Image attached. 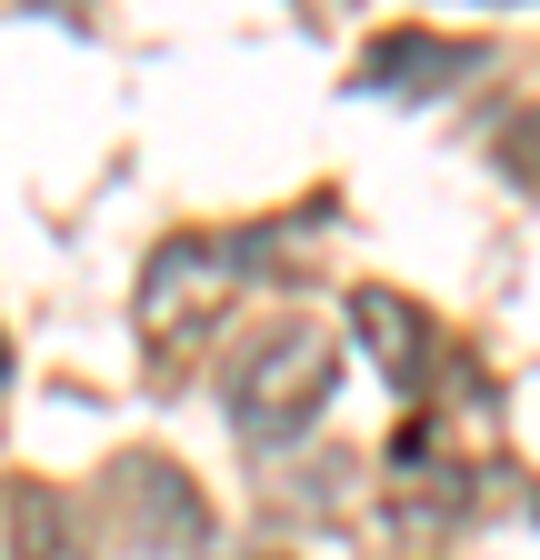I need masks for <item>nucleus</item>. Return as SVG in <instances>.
<instances>
[{
    "mask_svg": "<svg viewBox=\"0 0 540 560\" xmlns=\"http://www.w3.org/2000/svg\"><path fill=\"white\" fill-rule=\"evenodd\" d=\"M330 390V340L320 330H270L250 340L240 361H231V410H240V431H301V420L320 410Z\"/></svg>",
    "mask_w": 540,
    "mask_h": 560,
    "instance_id": "1",
    "label": "nucleus"
},
{
    "mask_svg": "<svg viewBox=\"0 0 540 560\" xmlns=\"http://www.w3.org/2000/svg\"><path fill=\"white\" fill-rule=\"evenodd\" d=\"M231 250H211V241H171L161 260H151V280H141V330H151V350L171 361V350H190L200 330L221 320V301H231Z\"/></svg>",
    "mask_w": 540,
    "mask_h": 560,
    "instance_id": "2",
    "label": "nucleus"
},
{
    "mask_svg": "<svg viewBox=\"0 0 540 560\" xmlns=\"http://www.w3.org/2000/svg\"><path fill=\"white\" fill-rule=\"evenodd\" d=\"M0 560H71V501L40 480H0Z\"/></svg>",
    "mask_w": 540,
    "mask_h": 560,
    "instance_id": "3",
    "label": "nucleus"
},
{
    "mask_svg": "<svg viewBox=\"0 0 540 560\" xmlns=\"http://www.w3.org/2000/svg\"><path fill=\"white\" fill-rule=\"evenodd\" d=\"M0 381H11V350H0Z\"/></svg>",
    "mask_w": 540,
    "mask_h": 560,
    "instance_id": "4",
    "label": "nucleus"
}]
</instances>
